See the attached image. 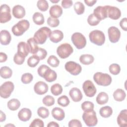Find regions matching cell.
Returning <instances> with one entry per match:
<instances>
[{
    "instance_id": "28",
    "label": "cell",
    "mask_w": 127,
    "mask_h": 127,
    "mask_svg": "<svg viewBox=\"0 0 127 127\" xmlns=\"http://www.w3.org/2000/svg\"><path fill=\"white\" fill-rule=\"evenodd\" d=\"M27 43L29 47L30 53L32 54H35L37 52L39 47L38 46L34 38H30L28 39L27 41Z\"/></svg>"
},
{
    "instance_id": "46",
    "label": "cell",
    "mask_w": 127,
    "mask_h": 127,
    "mask_svg": "<svg viewBox=\"0 0 127 127\" xmlns=\"http://www.w3.org/2000/svg\"><path fill=\"white\" fill-rule=\"evenodd\" d=\"M47 22V24L52 27H56L60 24V21L58 18H55L52 17H48Z\"/></svg>"
},
{
    "instance_id": "54",
    "label": "cell",
    "mask_w": 127,
    "mask_h": 127,
    "mask_svg": "<svg viewBox=\"0 0 127 127\" xmlns=\"http://www.w3.org/2000/svg\"><path fill=\"white\" fill-rule=\"evenodd\" d=\"M7 59V56L6 55V54L2 53V52H0V63H3V62H5Z\"/></svg>"
},
{
    "instance_id": "33",
    "label": "cell",
    "mask_w": 127,
    "mask_h": 127,
    "mask_svg": "<svg viewBox=\"0 0 127 127\" xmlns=\"http://www.w3.org/2000/svg\"><path fill=\"white\" fill-rule=\"evenodd\" d=\"M32 19L33 22L38 25L43 24L45 22V19L43 14L38 12H36L33 14Z\"/></svg>"
},
{
    "instance_id": "12",
    "label": "cell",
    "mask_w": 127,
    "mask_h": 127,
    "mask_svg": "<svg viewBox=\"0 0 127 127\" xmlns=\"http://www.w3.org/2000/svg\"><path fill=\"white\" fill-rule=\"evenodd\" d=\"M106 9L107 17L113 20L118 19L121 16L120 9L116 6L110 5H105Z\"/></svg>"
},
{
    "instance_id": "56",
    "label": "cell",
    "mask_w": 127,
    "mask_h": 127,
    "mask_svg": "<svg viewBox=\"0 0 127 127\" xmlns=\"http://www.w3.org/2000/svg\"><path fill=\"white\" fill-rule=\"evenodd\" d=\"M47 127H59V125L57 123L52 121V122H50L47 125Z\"/></svg>"
},
{
    "instance_id": "16",
    "label": "cell",
    "mask_w": 127,
    "mask_h": 127,
    "mask_svg": "<svg viewBox=\"0 0 127 127\" xmlns=\"http://www.w3.org/2000/svg\"><path fill=\"white\" fill-rule=\"evenodd\" d=\"M69 95L72 100L75 102L80 101L83 97L80 90L76 87H73L69 90Z\"/></svg>"
},
{
    "instance_id": "2",
    "label": "cell",
    "mask_w": 127,
    "mask_h": 127,
    "mask_svg": "<svg viewBox=\"0 0 127 127\" xmlns=\"http://www.w3.org/2000/svg\"><path fill=\"white\" fill-rule=\"evenodd\" d=\"M29 22L26 19H22L13 26L11 31L15 36H20L22 35L29 29Z\"/></svg>"
},
{
    "instance_id": "43",
    "label": "cell",
    "mask_w": 127,
    "mask_h": 127,
    "mask_svg": "<svg viewBox=\"0 0 127 127\" xmlns=\"http://www.w3.org/2000/svg\"><path fill=\"white\" fill-rule=\"evenodd\" d=\"M110 73L113 75H118L121 71L120 66L117 64H112L109 67Z\"/></svg>"
},
{
    "instance_id": "21",
    "label": "cell",
    "mask_w": 127,
    "mask_h": 127,
    "mask_svg": "<svg viewBox=\"0 0 127 127\" xmlns=\"http://www.w3.org/2000/svg\"><path fill=\"white\" fill-rule=\"evenodd\" d=\"M117 123L120 127H126L127 126V110H122L117 117Z\"/></svg>"
},
{
    "instance_id": "13",
    "label": "cell",
    "mask_w": 127,
    "mask_h": 127,
    "mask_svg": "<svg viewBox=\"0 0 127 127\" xmlns=\"http://www.w3.org/2000/svg\"><path fill=\"white\" fill-rule=\"evenodd\" d=\"M109 39L112 43L118 42L121 37L120 30L115 26H111L108 29Z\"/></svg>"
},
{
    "instance_id": "6",
    "label": "cell",
    "mask_w": 127,
    "mask_h": 127,
    "mask_svg": "<svg viewBox=\"0 0 127 127\" xmlns=\"http://www.w3.org/2000/svg\"><path fill=\"white\" fill-rule=\"evenodd\" d=\"M71 40L77 49H82L86 45V39L85 36L79 32L74 33L71 36Z\"/></svg>"
},
{
    "instance_id": "52",
    "label": "cell",
    "mask_w": 127,
    "mask_h": 127,
    "mask_svg": "<svg viewBox=\"0 0 127 127\" xmlns=\"http://www.w3.org/2000/svg\"><path fill=\"white\" fill-rule=\"evenodd\" d=\"M73 4L72 0H63L62 1V6L64 8H68L72 6Z\"/></svg>"
},
{
    "instance_id": "11",
    "label": "cell",
    "mask_w": 127,
    "mask_h": 127,
    "mask_svg": "<svg viewBox=\"0 0 127 127\" xmlns=\"http://www.w3.org/2000/svg\"><path fill=\"white\" fill-rule=\"evenodd\" d=\"M82 89L85 95L89 97H93L96 93V88L93 82L87 80L84 82L82 84Z\"/></svg>"
},
{
    "instance_id": "7",
    "label": "cell",
    "mask_w": 127,
    "mask_h": 127,
    "mask_svg": "<svg viewBox=\"0 0 127 127\" xmlns=\"http://www.w3.org/2000/svg\"><path fill=\"white\" fill-rule=\"evenodd\" d=\"M73 52V48L68 43H64L60 45L57 49L58 55L62 59H66Z\"/></svg>"
},
{
    "instance_id": "4",
    "label": "cell",
    "mask_w": 127,
    "mask_h": 127,
    "mask_svg": "<svg viewBox=\"0 0 127 127\" xmlns=\"http://www.w3.org/2000/svg\"><path fill=\"white\" fill-rule=\"evenodd\" d=\"M89 38L90 42L97 46L103 45L105 41L104 33L101 30H94L90 32Z\"/></svg>"
},
{
    "instance_id": "41",
    "label": "cell",
    "mask_w": 127,
    "mask_h": 127,
    "mask_svg": "<svg viewBox=\"0 0 127 127\" xmlns=\"http://www.w3.org/2000/svg\"><path fill=\"white\" fill-rule=\"evenodd\" d=\"M57 102L59 105L64 107L67 106L70 103L68 98L65 95H63L58 98Z\"/></svg>"
},
{
    "instance_id": "27",
    "label": "cell",
    "mask_w": 127,
    "mask_h": 127,
    "mask_svg": "<svg viewBox=\"0 0 127 127\" xmlns=\"http://www.w3.org/2000/svg\"><path fill=\"white\" fill-rule=\"evenodd\" d=\"M126 97V93L125 91L120 88L117 89L113 93V97L115 100L121 102L125 100Z\"/></svg>"
},
{
    "instance_id": "24",
    "label": "cell",
    "mask_w": 127,
    "mask_h": 127,
    "mask_svg": "<svg viewBox=\"0 0 127 127\" xmlns=\"http://www.w3.org/2000/svg\"><path fill=\"white\" fill-rule=\"evenodd\" d=\"M52 115L53 118L59 121H62L65 117V113L64 111L60 108L55 107L52 111Z\"/></svg>"
},
{
    "instance_id": "37",
    "label": "cell",
    "mask_w": 127,
    "mask_h": 127,
    "mask_svg": "<svg viewBox=\"0 0 127 127\" xmlns=\"http://www.w3.org/2000/svg\"><path fill=\"white\" fill-rule=\"evenodd\" d=\"M47 62L50 66L53 67H56L58 66L60 64V61L57 58V57L54 55L50 56L48 58Z\"/></svg>"
},
{
    "instance_id": "44",
    "label": "cell",
    "mask_w": 127,
    "mask_h": 127,
    "mask_svg": "<svg viewBox=\"0 0 127 127\" xmlns=\"http://www.w3.org/2000/svg\"><path fill=\"white\" fill-rule=\"evenodd\" d=\"M33 76L32 74L30 73H25L22 74L21 80L22 82L24 84H29L33 80Z\"/></svg>"
},
{
    "instance_id": "29",
    "label": "cell",
    "mask_w": 127,
    "mask_h": 127,
    "mask_svg": "<svg viewBox=\"0 0 127 127\" xmlns=\"http://www.w3.org/2000/svg\"><path fill=\"white\" fill-rule=\"evenodd\" d=\"M113 113L112 108L109 106H106L100 108L99 110V114L101 117L104 118L110 117Z\"/></svg>"
},
{
    "instance_id": "48",
    "label": "cell",
    "mask_w": 127,
    "mask_h": 127,
    "mask_svg": "<svg viewBox=\"0 0 127 127\" xmlns=\"http://www.w3.org/2000/svg\"><path fill=\"white\" fill-rule=\"evenodd\" d=\"M35 55L37 56L40 60H43L47 57V52L45 49L39 48L37 52L35 54Z\"/></svg>"
},
{
    "instance_id": "8",
    "label": "cell",
    "mask_w": 127,
    "mask_h": 127,
    "mask_svg": "<svg viewBox=\"0 0 127 127\" xmlns=\"http://www.w3.org/2000/svg\"><path fill=\"white\" fill-rule=\"evenodd\" d=\"M14 88L13 82L8 81L2 84L0 87V95L4 99L8 98L10 97L11 93Z\"/></svg>"
},
{
    "instance_id": "23",
    "label": "cell",
    "mask_w": 127,
    "mask_h": 127,
    "mask_svg": "<svg viewBox=\"0 0 127 127\" xmlns=\"http://www.w3.org/2000/svg\"><path fill=\"white\" fill-rule=\"evenodd\" d=\"M0 44L2 45H8L11 40L10 33L6 30H2L0 31Z\"/></svg>"
},
{
    "instance_id": "51",
    "label": "cell",
    "mask_w": 127,
    "mask_h": 127,
    "mask_svg": "<svg viewBox=\"0 0 127 127\" xmlns=\"http://www.w3.org/2000/svg\"><path fill=\"white\" fill-rule=\"evenodd\" d=\"M68 126L69 127H81L82 124L80 121L76 119H73L68 122Z\"/></svg>"
},
{
    "instance_id": "17",
    "label": "cell",
    "mask_w": 127,
    "mask_h": 127,
    "mask_svg": "<svg viewBox=\"0 0 127 127\" xmlns=\"http://www.w3.org/2000/svg\"><path fill=\"white\" fill-rule=\"evenodd\" d=\"M32 116L31 111L26 108L21 109L18 113V117L19 119L22 122H27L29 121Z\"/></svg>"
},
{
    "instance_id": "59",
    "label": "cell",
    "mask_w": 127,
    "mask_h": 127,
    "mask_svg": "<svg viewBox=\"0 0 127 127\" xmlns=\"http://www.w3.org/2000/svg\"><path fill=\"white\" fill-rule=\"evenodd\" d=\"M14 126V125H5V126L6 127V126Z\"/></svg>"
},
{
    "instance_id": "45",
    "label": "cell",
    "mask_w": 127,
    "mask_h": 127,
    "mask_svg": "<svg viewBox=\"0 0 127 127\" xmlns=\"http://www.w3.org/2000/svg\"><path fill=\"white\" fill-rule=\"evenodd\" d=\"M100 21L95 16L93 13L90 14L87 18V22L91 26L97 25L99 23Z\"/></svg>"
},
{
    "instance_id": "3",
    "label": "cell",
    "mask_w": 127,
    "mask_h": 127,
    "mask_svg": "<svg viewBox=\"0 0 127 127\" xmlns=\"http://www.w3.org/2000/svg\"><path fill=\"white\" fill-rule=\"evenodd\" d=\"M93 79L97 84L103 86L110 85L112 81V77L109 74L101 72H96L94 74Z\"/></svg>"
},
{
    "instance_id": "35",
    "label": "cell",
    "mask_w": 127,
    "mask_h": 127,
    "mask_svg": "<svg viewBox=\"0 0 127 127\" xmlns=\"http://www.w3.org/2000/svg\"><path fill=\"white\" fill-rule=\"evenodd\" d=\"M40 62V59L36 55H34L30 57L27 60V64L31 67H34L38 65Z\"/></svg>"
},
{
    "instance_id": "50",
    "label": "cell",
    "mask_w": 127,
    "mask_h": 127,
    "mask_svg": "<svg viewBox=\"0 0 127 127\" xmlns=\"http://www.w3.org/2000/svg\"><path fill=\"white\" fill-rule=\"evenodd\" d=\"M50 67L47 66L46 64H42L37 69V72H38V74H39V75L42 77H43L44 74L45 73V72L47 71V70L48 69H49Z\"/></svg>"
},
{
    "instance_id": "49",
    "label": "cell",
    "mask_w": 127,
    "mask_h": 127,
    "mask_svg": "<svg viewBox=\"0 0 127 127\" xmlns=\"http://www.w3.org/2000/svg\"><path fill=\"white\" fill-rule=\"evenodd\" d=\"M44 126V122L42 120L37 118L34 119L31 123V124L29 125V127H43Z\"/></svg>"
},
{
    "instance_id": "55",
    "label": "cell",
    "mask_w": 127,
    "mask_h": 127,
    "mask_svg": "<svg viewBox=\"0 0 127 127\" xmlns=\"http://www.w3.org/2000/svg\"><path fill=\"white\" fill-rule=\"evenodd\" d=\"M96 2H97V0H84V2L88 6H92L93 5H94V4H95Z\"/></svg>"
},
{
    "instance_id": "42",
    "label": "cell",
    "mask_w": 127,
    "mask_h": 127,
    "mask_svg": "<svg viewBox=\"0 0 127 127\" xmlns=\"http://www.w3.org/2000/svg\"><path fill=\"white\" fill-rule=\"evenodd\" d=\"M42 102L45 106L50 107L53 106L55 104V99L52 96L47 95L43 98Z\"/></svg>"
},
{
    "instance_id": "5",
    "label": "cell",
    "mask_w": 127,
    "mask_h": 127,
    "mask_svg": "<svg viewBox=\"0 0 127 127\" xmlns=\"http://www.w3.org/2000/svg\"><path fill=\"white\" fill-rule=\"evenodd\" d=\"M82 119L88 127H94L98 123L96 113L94 110L89 112H84L82 115Z\"/></svg>"
},
{
    "instance_id": "39",
    "label": "cell",
    "mask_w": 127,
    "mask_h": 127,
    "mask_svg": "<svg viewBox=\"0 0 127 127\" xmlns=\"http://www.w3.org/2000/svg\"><path fill=\"white\" fill-rule=\"evenodd\" d=\"M37 114L40 117L43 119H45L49 117L50 113L49 110L46 108L40 107L37 110Z\"/></svg>"
},
{
    "instance_id": "36",
    "label": "cell",
    "mask_w": 127,
    "mask_h": 127,
    "mask_svg": "<svg viewBox=\"0 0 127 127\" xmlns=\"http://www.w3.org/2000/svg\"><path fill=\"white\" fill-rule=\"evenodd\" d=\"M74 9L78 15L83 14L85 10V6L84 4L80 1H77L74 4Z\"/></svg>"
},
{
    "instance_id": "26",
    "label": "cell",
    "mask_w": 127,
    "mask_h": 127,
    "mask_svg": "<svg viewBox=\"0 0 127 127\" xmlns=\"http://www.w3.org/2000/svg\"><path fill=\"white\" fill-rule=\"evenodd\" d=\"M94 57L90 54H84L80 56L79 58L80 62L84 65H89L93 63Z\"/></svg>"
},
{
    "instance_id": "34",
    "label": "cell",
    "mask_w": 127,
    "mask_h": 127,
    "mask_svg": "<svg viewBox=\"0 0 127 127\" xmlns=\"http://www.w3.org/2000/svg\"><path fill=\"white\" fill-rule=\"evenodd\" d=\"M51 92L53 95L58 96L62 94L63 92V87L62 85L59 83L54 84L51 87Z\"/></svg>"
},
{
    "instance_id": "31",
    "label": "cell",
    "mask_w": 127,
    "mask_h": 127,
    "mask_svg": "<svg viewBox=\"0 0 127 127\" xmlns=\"http://www.w3.org/2000/svg\"><path fill=\"white\" fill-rule=\"evenodd\" d=\"M0 76L4 79L9 78L12 74V71L10 68L8 66H2L0 69Z\"/></svg>"
},
{
    "instance_id": "22",
    "label": "cell",
    "mask_w": 127,
    "mask_h": 127,
    "mask_svg": "<svg viewBox=\"0 0 127 127\" xmlns=\"http://www.w3.org/2000/svg\"><path fill=\"white\" fill-rule=\"evenodd\" d=\"M49 13L51 17L55 18H58L62 15L63 9L60 5L55 4L50 7Z\"/></svg>"
},
{
    "instance_id": "18",
    "label": "cell",
    "mask_w": 127,
    "mask_h": 127,
    "mask_svg": "<svg viewBox=\"0 0 127 127\" xmlns=\"http://www.w3.org/2000/svg\"><path fill=\"white\" fill-rule=\"evenodd\" d=\"M13 16L18 19L22 18L25 15V10L23 6L20 5H16L13 6L12 10Z\"/></svg>"
},
{
    "instance_id": "58",
    "label": "cell",
    "mask_w": 127,
    "mask_h": 127,
    "mask_svg": "<svg viewBox=\"0 0 127 127\" xmlns=\"http://www.w3.org/2000/svg\"><path fill=\"white\" fill-rule=\"evenodd\" d=\"M50 1H51V2H53V3H57V2H58L59 1V0L53 1V0H50Z\"/></svg>"
},
{
    "instance_id": "47",
    "label": "cell",
    "mask_w": 127,
    "mask_h": 127,
    "mask_svg": "<svg viewBox=\"0 0 127 127\" xmlns=\"http://www.w3.org/2000/svg\"><path fill=\"white\" fill-rule=\"evenodd\" d=\"M13 61L15 64L18 65H21L23 64L25 61V57L18 54L17 53L15 54L13 57Z\"/></svg>"
},
{
    "instance_id": "40",
    "label": "cell",
    "mask_w": 127,
    "mask_h": 127,
    "mask_svg": "<svg viewBox=\"0 0 127 127\" xmlns=\"http://www.w3.org/2000/svg\"><path fill=\"white\" fill-rule=\"evenodd\" d=\"M37 6L42 11H46L49 8V3L46 0H39L37 1Z\"/></svg>"
},
{
    "instance_id": "32",
    "label": "cell",
    "mask_w": 127,
    "mask_h": 127,
    "mask_svg": "<svg viewBox=\"0 0 127 127\" xmlns=\"http://www.w3.org/2000/svg\"><path fill=\"white\" fill-rule=\"evenodd\" d=\"M7 106L9 110L11 111H16L20 107V102L17 99H11L8 101Z\"/></svg>"
},
{
    "instance_id": "53",
    "label": "cell",
    "mask_w": 127,
    "mask_h": 127,
    "mask_svg": "<svg viewBox=\"0 0 127 127\" xmlns=\"http://www.w3.org/2000/svg\"><path fill=\"white\" fill-rule=\"evenodd\" d=\"M120 26L123 30L125 31L127 30V18L126 17L121 19L120 22Z\"/></svg>"
},
{
    "instance_id": "38",
    "label": "cell",
    "mask_w": 127,
    "mask_h": 127,
    "mask_svg": "<svg viewBox=\"0 0 127 127\" xmlns=\"http://www.w3.org/2000/svg\"><path fill=\"white\" fill-rule=\"evenodd\" d=\"M81 109L84 112H89L94 109V104L88 101H86L83 102L81 104Z\"/></svg>"
},
{
    "instance_id": "14",
    "label": "cell",
    "mask_w": 127,
    "mask_h": 127,
    "mask_svg": "<svg viewBox=\"0 0 127 127\" xmlns=\"http://www.w3.org/2000/svg\"><path fill=\"white\" fill-rule=\"evenodd\" d=\"M34 90L37 94L40 95H43L48 91V85L45 82L39 81L35 84Z\"/></svg>"
},
{
    "instance_id": "57",
    "label": "cell",
    "mask_w": 127,
    "mask_h": 127,
    "mask_svg": "<svg viewBox=\"0 0 127 127\" xmlns=\"http://www.w3.org/2000/svg\"><path fill=\"white\" fill-rule=\"evenodd\" d=\"M0 111V122H2L5 121L6 119V116L5 114L1 110Z\"/></svg>"
},
{
    "instance_id": "30",
    "label": "cell",
    "mask_w": 127,
    "mask_h": 127,
    "mask_svg": "<svg viewBox=\"0 0 127 127\" xmlns=\"http://www.w3.org/2000/svg\"><path fill=\"white\" fill-rule=\"evenodd\" d=\"M109 100L108 94L105 92L99 93L96 97V102L99 105H104L107 103Z\"/></svg>"
},
{
    "instance_id": "25",
    "label": "cell",
    "mask_w": 127,
    "mask_h": 127,
    "mask_svg": "<svg viewBox=\"0 0 127 127\" xmlns=\"http://www.w3.org/2000/svg\"><path fill=\"white\" fill-rule=\"evenodd\" d=\"M43 78H44L46 81L52 82L56 80L57 78V74L56 71L49 68L45 72Z\"/></svg>"
},
{
    "instance_id": "1",
    "label": "cell",
    "mask_w": 127,
    "mask_h": 127,
    "mask_svg": "<svg viewBox=\"0 0 127 127\" xmlns=\"http://www.w3.org/2000/svg\"><path fill=\"white\" fill-rule=\"evenodd\" d=\"M51 32L52 31L49 28L46 26L42 27L35 33L33 38L37 44L42 45L50 37Z\"/></svg>"
},
{
    "instance_id": "15",
    "label": "cell",
    "mask_w": 127,
    "mask_h": 127,
    "mask_svg": "<svg viewBox=\"0 0 127 127\" xmlns=\"http://www.w3.org/2000/svg\"><path fill=\"white\" fill-rule=\"evenodd\" d=\"M93 14L100 21L106 18L107 16L105 6H98L96 7L94 9Z\"/></svg>"
},
{
    "instance_id": "10",
    "label": "cell",
    "mask_w": 127,
    "mask_h": 127,
    "mask_svg": "<svg viewBox=\"0 0 127 127\" xmlns=\"http://www.w3.org/2000/svg\"><path fill=\"white\" fill-rule=\"evenodd\" d=\"M11 18L10 8L6 4H3L0 6V22L4 23L9 21Z\"/></svg>"
},
{
    "instance_id": "9",
    "label": "cell",
    "mask_w": 127,
    "mask_h": 127,
    "mask_svg": "<svg viewBox=\"0 0 127 127\" xmlns=\"http://www.w3.org/2000/svg\"><path fill=\"white\" fill-rule=\"evenodd\" d=\"M64 67L67 72L73 75H78L82 70L81 66L73 61L66 62L64 65Z\"/></svg>"
},
{
    "instance_id": "20",
    "label": "cell",
    "mask_w": 127,
    "mask_h": 127,
    "mask_svg": "<svg viewBox=\"0 0 127 127\" xmlns=\"http://www.w3.org/2000/svg\"><path fill=\"white\" fill-rule=\"evenodd\" d=\"M49 38L50 41L52 42L58 43L63 40L64 34L63 32L60 30H55L52 31Z\"/></svg>"
},
{
    "instance_id": "19",
    "label": "cell",
    "mask_w": 127,
    "mask_h": 127,
    "mask_svg": "<svg viewBox=\"0 0 127 127\" xmlns=\"http://www.w3.org/2000/svg\"><path fill=\"white\" fill-rule=\"evenodd\" d=\"M17 53L25 58L30 53L27 43L23 41L19 42L17 45Z\"/></svg>"
}]
</instances>
